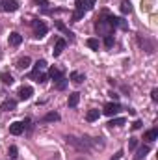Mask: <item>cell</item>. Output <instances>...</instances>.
Masks as SVG:
<instances>
[{
  "instance_id": "cell-1",
  "label": "cell",
  "mask_w": 158,
  "mask_h": 160,
  "mask_svg": "<svg viewBox=\"0 0 158 160\" xmlns=\"http://www.w3.org/2000/svg\"><path fill=\"white\" fill-rule=\"evenodd\" d=\"M95 32H97L99 36H112L114 28H112L110 22H108V13H106V11H102V15H99V17L95 19Z\"/></svg>"
},
{
  "instance_id": "cell-2",
  "label": "cell",
  "mask_w": 158,
  "mask_h": 160,
  "mask_svg": "<svg viewBox=\"0 0 158 160\" xmlns=\"http://www.w3.org/2000/svg\"><path fill=\"white\" fill-rule=\"evenodd\" d=\"M0 9L6 11V13L17 11V9H19V2H15V0H2V2H0Z\"/></svg>"
},
{
  "instance_id": "cell-3",
  "label": "cell",
  "mask_w": 158,
  "mask_h": 160,
  "mask_svg": "<svg viewBox=\"0 0 158 160\" xmlns=\"http://www.w3.org/2000/svg\"><path fill=\"white\" fill-rule=\"evenodd\" d=\"M119 110H121V106H119V102H116V101H114V102L104 104V108H102V112H104L106 116H110V118H112V116H116Z\"/></svg>"
},
{
  "instance_id": "cell-4",
  "label": "cell",
  "mask_w": 158,
  "mask_h": 160,
  "mask_svg": "<svg viewBox=\"0 0 158 160\" xmlns=\"http://www.w3.org/2000/svg\"><path fill=\"white\" fill-rule=\"evenodd\" d=\"M47 32H48V28H47L45 22H41V21H34V34H36V38H43Z\"/></svg>"
},
{
  "instance_id": "cell-5",
  "label": "cell",
  "mask_w": 158,
  "mask_h": 160,
  "mask_svg": "<svg viewBox=\"0 0 158 160\" xmlns=\"http://www.w3.org/2000/svg\"><path fill=\"white\" fill-rule=\"evenodd\" d=\"M22 132H24V127H22V123H21V121H15V123H11V125H9V134L19 136V134H22Z\"/></svg>"
},
{
  "instance_id": "cell-6",
  "label": "cell",
  "mask_w": 158,
  "mask_h": 160,
  "mask_svg": "<svg viewBox=\"0 0 158 160\" xmlns=\"http://www.w3.org/2000/svg\"><path fill=\"white\" fill-rule=\"evenodd\" d=\"M7 43H9L11 47H19V45L22 43V36H21L19 32H11L9 38H7Z\"/></svg>"
},
{
  "instance_id": "cell-7",
  "label": "cell",
  "mask_w": 158,
  "mask_h": 160,
  "mask_svg": "<svg viewBox=\"0 0 158 160\" xmlns=\"http://www.w3.org/2000/svg\"><path fill=\"white\" fill-rule=\"evenodd\" d=\"M34 95V89L30 88V86H22L21 89H19V97L22 99V101H26V99H30Z\"/></svg>"
},
{
  "instance_id": "cell-8",
  "label": "cell",
  "mask_w": 158,
  "mask_h": 160,
  "mask_svg": "<svg viewBox=\"0 0 158 160\" xmlns=\"http://www.w3.org/2000/svg\"><path fill=\"white\" fill-rule=\"evenodd\" d=\"M78 101H80V93H78V91H73V93H69L67 106H69V108H75V106L78 104Z\"/></svg>"
},
{
  "instance_id": "cell-9",
  "label": "cell",
  "mask_w": 158,
  "mask_h": 160,
  "mask_svg": "<svg viewBox=\"0 0 158 160\" xmlns=\"http://www.w3.org/2000/svg\"><path fill=\"white\" fill-rule=\"evenodd\" d=\"M15 106H17V102H15L13 99H6V101L2 102L0 110H4V112H13V110H15Z\"/></svg>"
},
{
  "instance_id": "cell-10",
  "label": "cell",
  "mask_w": 158,
  "mask_h": 160,
  "mask_svg": "<svg viewBox=\"0 0 158 160\" xmlns=\"http://www.w3.org/2000/svg\"><path fill=\"white\" fill-rule=\"evenodd\" d=\"M65 45H67V41H65V39H58V41H56V45H54V50H52V54H54V56H60V54L63 52Z\"/></svg>"
},
{
  "instance_id": "cell-11",
  "label": "cell",
  "mask_w": 158,
  "mask_h": 160,
  "mask_svg": "<svg viewBox=\"0 0 158 160\" xmlns=\"http://www.w3.org/2000/svg\"><path fill=\"white\" fill-rule=\"evenodd\" d=\"M143 140H145V142H155V140H158V128L147 130V132L143 134Z\"/></svg>"
},
{
  "instance_id": "cell-12",
  "label": "cell",
  "mask_w": 158,
  "mask_h": 160,
  "mask_svg": "<svg viewBox=\"0 0 158 160\" xmlns=\"http://www.w3.org/2000/svg\"><path fill=\"white\" fill-rule=\"evenodd\" d=\"M147 153H149V145L145 143V145H141V147L138 149V153L134 155V158H136V160H141V158H145V157H147Z\"/></svg>"
},
{
  "instance_id": "cell-13",
  "label": "cell",
  "mask_w": 158,
  "mask_h": 160,
  "mask_svg": "<svg viewBox=\"0 0 158 160\" xmlns=\"http://www.w3.org/2000/svg\"><path fill=\"white\" fill-rule=\"evenodd\" d=\"M48 77H50V78L54 80V82H58L60 78H63V73H62L60 69H56V67H52V69L48 71Z\"/></svg>"
},
{
  "instance_id": "cell-14",
  "label": "cell",
  "mask_w": 158,
  "mask_h": 160,
  "mask_svg": "<svg viewBox=\"0 0 158 160\" xmlns=\"http://www.w3.org/2000/svg\"><path fill=\"white\" fill-rule=\"evenodd\" d=\"M30 78H34L36 82H39V84H45V82L48 80V77H47V75H43V73H32V75H30Z\"/></svg>"
},
{
  "instance_id": "cell-15",
  "label": "cell",
  "mask_w": 158,
  "mask_h": 160,
  "mask_svg": "<svg viewBox=\"0 0 158 160\" xmlns=\"http://www.w3.org/2000/svg\"><path fill=\"white\" fill-rule=\"evenodd\" d=\"M69 78L73 80L75 84H82V82L86 80V75H82V73H77V71H75V73H71V77H69Z\"/></svg>"
},
{
  "instance_id": "cell-16",
  "label": "cell",
  "mask_w": 158,
  "mask_h": 160,
  "mask_svg": "<svg viewBox=\"0 0 158 160\" xmlns=\"http://www.w3.org/2000/svg\"><path fill=\"white\" fill-rule=\"evenodd\" d=\"M28 65H30V58H28V56L19 58V62H17V67H19V69H26Z\"/></svg>"
},
{
  "instance_id": "cell-17",
  "label": "cell",
  "mask_w": 158,
  "mask_h": 160,
  "mask_svg": "<svg viewBox=\"0 0 158 160\" xmlns=\"http://www.w3.org/2000/svg\"><path fill=\"white\" fill-rule=\"evenodd\" d=\"M99 116H101V114H99V110H89V112L86 114V119L91 123V121H97V119H99Z\"/></svg>"
},
{
  "instance_id": "cell-18",
  "label": "cell",
  "mask_w": 158,
  "mask_h": 160,
  "mask_svg": "<svg viewBox=\"0 0 158 160\" xmlns=\"http://www.w3.org/2000/svg\"><path fill=\"white\" fill-rule=\"evenodd\" d=\"M56 26H58V28H60V30H62V32H63L69 39H75V34H73V32H69V30L63 26V22H60V21H58V22H56Z\"/></svg>"
},
{
  "instance_id": "cell-19",
  "label": "cell",
  "mask_w": 158,
  "mask_h": 160,
  "mask_svg": "<svg viewBox=\"0 0 158 160\" xmlns=\"http://www.w3.org/2000/svg\"><path fill=\"white\" fill-rule=\"evenodd\" d=\"M45 67H47V62H45V60H37V62L34 63V73H39Z\"/></svg>"
},
{
  "instance_id": "cell-20",
  "label": "cell",
  "mask_w": 158,
  "mask_h": 160,
  "mask_svg": "<svg viewBox=\"0 0 158 160\" xmlns=\"http://www.w3.org/2000/svg\"><path fill=\"white\" fill-rule=\"evenodd\" d=\"M0 80H2L6 86H11V84H13V77H11L9 73H2V75H0Z\"/></svg>"
},
{
  "instance_id": "cell-21",
  "label": "cell",
  "mask_w": 158,
  "mask_h": 160,
  "mask_svg": "<svg viewBox=\"0 0 158 160\" xmlns=\"http://www.w3.org/2000/svg\"><path fill=\"white\" fill-rule=\"evenodd\" d=\"M130 11H132V4L128 0L121 2V13H130Z\"/></svg>"
},
{
  "instance_id": "cell-22",
  "label": "cell",
  "mask_w": 158,
  "mask_h": 160,
  "mask_svg": "<svg viewBox=\"0 0 158 160\" xmlns=\"http://www.w3.org/2000/svg\"><path fill=\"white\" fill-rule=\"evenodd\" d=\"M86 43H87V47H89L91 50H99V39H95V38H89Z\"/></svg>"
},
{
  "instance_id": "cell-23",
  "label": "cell",
  "mask_w": 158,
  "mask_h": 160,
  "mask_svg": "<svg viewBox=\"0 0 158 160\" xmlns=\"http://www.w3.org/2000/svg\"><path fill=\"white\" fill-rule=\"evenodd\" d=\"M43 121H60V114H56V112H48V114L43 118Z\"/></svg>"
},
{
  "instance_id": "cell-24",
  "label": "cell",
  "mask_w": 158,
  "mask_h": 160,
  "mask_svg": "<svg viewBox=\"0 0 158 160\" xmlns=\"http://www.w3.org/2000/svg\"><path fill=\"white\" fill-rule=\"evenodd\" d=\"M67 82H69L67 78H60L58 82H56V86H54V88H56L58 91H62V89H65V88H67Z\"/></svg>"
},
{
  "instance_id": "cell-25",
  "label": "cell",
  "mask_w": 158,
  "mask_h": 160,
  "mask_svg": "<svg viewBox=\"0 0 158 160\" xmlns=\"http://www.w3.org/2000/svg\"><path fill=\"white\" fill-rule=\"evenodd\" d=\"M82 6H84L86 11H91L95 8V0H82Z\"/></svg>"
},
{
  "instance_id": "cell-26",
  "label": "cell",
  "mask_w": 158,
  "mask_h": 160,
  "mask_svg": "<svg viewBox=\"0 0 158 160\" xmlns=\"http://www.w3.org/2000/svg\"><path fill=\"white\" fill-rule=\"evenodd\" d=\"M114 43H116L114 36H104V47H106V48H112V47H114Z\"/></svg>"
},
{
  "instance_id": "cell-27",
  "label": "cell",
  "mask_w": 158,
  "mask_h": 160,
  "mask_svg": "<svg viewBox=\"0 0 158 160\" xmlns=\"http://www.w3.org/2000/svg\"><path fill=\"white\" fill-rule=\"evenodd\" d=\"M108 125H110V127H121V125H125V119H123V118H116V119L110 121Z\"/></svg>"
},
{
  "instance_id": "cell-28",
  "label": "cell",
  "mask_w": 158,
  "mask_h": 160,
  "mask_svg": "<svg viewBox=\"0 0 158 160\" xmlns=\"http://www.w3.org/2000/svg\"><path fill=\"white\" fill-rule=\"evenodd\" d=\"M138 147V138H130V142H128V149L132 151V149H136Z\"/></svg>"
},
{
  "instance_id": "cell-29",
  "label": "cell",
  "mask_w": 158,
  "mask_h": 160,
  "mask_svg": "<svg viewBox=\"0 0 158 160\" xmlns=\"http://www.w3.org/2000/svg\"><path fill=\"white\" fill-rule=\"evenodd\" d=\"M9 158H17V147L15 145L9 147Z\"/></svg>"
},
{
  "instance_id": "cell-30",
  "label": "cell",
  "mask_w": 158,
  "mask_h": 160,
  "mask_svg": "<svg viewBox=\"0 0 158 160\" xmlns=\"http://www.w3.org/2000/svg\"><path fill=\"white\" fill-rule=\"evenodd\" d=\"M151 99H153L155 102H156V101H158V88H155V89L151 91Z\"/></svg>"
},
{
  "instance_id": "cell-31",
  "label": "cell",
  "mask_w": 158,
  "mask_h": 160,
  "mask_svg": "<svg viewBox=\"0 0 158 160\" xmlns=\"http://www.w3.org/2000/svg\"><path fill=\"white\" fill-rule=\"evenodd\" d=\"M132 128H134V130H138V128H141V121H134V125H132Z\"/></svg>"
},
{
  "instance_id": "cell-32",
  "label": "cell",
  "mask_w": 158,
  "mask_h": 160,
  "mask_svg": "<svg viewBox=\"0 0 158 160\" xmlns=\"http://www.w3.org/2000/svg\"><path fill=\"white\" fill-rule=\"evenodd\" d=\"M34 2H36V4H41L43 8H45V6H48V4H47V0H34Z\"/></svg>"
},
{
  "instance_id": "cell-33",
  "label": "cell",
  "mask_w": 158,
  "mask_h": 160,
  "mask_svg": "<svg viewBox=\"0 0 158 160\" xmlns=\"http://www.w3.org/2000/svg\"><path fill=\"white\" fill-rule=\"evenodd\" d=\"M110 97H112V99H114V101L117 102V99H119V95H117V93H110Z\"/></svg>"
}]
</instances>
